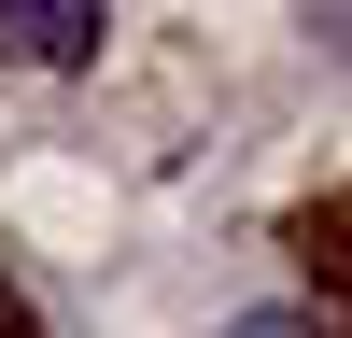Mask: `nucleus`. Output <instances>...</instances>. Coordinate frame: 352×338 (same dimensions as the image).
Segmentation results:
<instances>
[{"label":"nucleus","instance_id":"1","mask_svg":"<svg viewBox=\"0 0 352 338\" xmlns=\"http://www.w3.org/2000/svg\"><path fill=\"white\" fill-rule=\"evenodd\" d=\"M0 56L14 71H85L99 56V0H0Z\"/></svg>","mask_w":352,"mask_h":338},{"label":"nucleus","instance_id":"2","mask_svg":"<svg viewBox=\"0 0 352 338\" xmlns=\"http://www.w3.org/2000/svg\"><path fill=\"white\" fill-rule=\"evenodd\" d=\"M226 338H310V310H254V324H226Z\"/></svg>","mask_w":352,"mask_h":338},{"label":"nucleus","instance_id":"3","mask_svg":"<svg viewBox=\"0 0 352 338\" xmlns=\"http://www.w3.org/2000/svg\"><path fill=\"white\" fill-rule=\"evenodd\" d=\"M0 338H28V310H14V282H0Z\"/></svg>","mask_w":352,"mask_h":338}]
</instances>
